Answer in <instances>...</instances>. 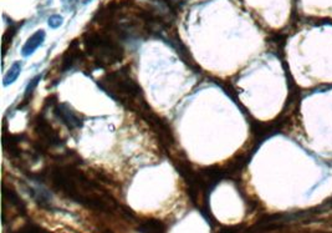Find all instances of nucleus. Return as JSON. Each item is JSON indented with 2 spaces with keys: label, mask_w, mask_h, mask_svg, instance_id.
Here are the masks:
<instances>
[{
  "label": "nucleus",
  "mask_w": 332,
  "mask_h": 233,
  "mask_svg": "<svg viewBox=\"0 0 332 233\" xmlns=\"http://www.w3.org/2000/svg\"><path fill=\"white\" fill-rule=\"evenodd\" d=\"M44 40H45V33H44V31H42V30L36 31V33L34 34V35L31 36L27 43H25L24 48L21 49L22 56L28 57V56L33 55V54L36 51V49L40 48V45H41L42 43H44Z\"/></svg>",
  "instance_id": "1"
},
{
  "label": "nucleus",
  "mask_w": 332,
  "mask_h": 233,
  "mask_svg": "<svg viewBox=\"0 0 332 233\" xmlns=\"http://www.w3.org/2000/svg\"><path fill=\"white\" fill-rule=\"evenodd\" d=\"M20 73H21V62L15 61L13 65H11L9 71L5 74L4 79H3V85L7 88V86H10L11 84H14V82L18 80Z\"/></svg>",
  "instance_id": "2"
},
{
  "label": "nucleus",
  "mask_w": 332,
  "mask_h": 233,
  "mask_svg": "<svg viewBox=\"0 0 332 233\" xmlns=\"http://www.w3.org/2000/svg\"><path fill=\"white\" fill-rule=\"evenodd\" d=\"M41 77H42V75H36L35 77H34V79H31L30 81H29V84L27 86V90H25V94H30L31 91L34 90V89L36 88V86H38V84L40 82V80H41Z\"/></svg>",
  "instance_id": "3"
},
{
  "label": "nucleus",
  "mask_w": 332,
  "mask_h": 233,
  "mask_svg": "<svg viewBox=\"0 0 332 233\" xmlns=\"http://www.w3.org/2000/svg\"><path fill=\"white\" fill-rule=\"evenodd\" d=\"M61 23H62L61 16H57V15L51 16L50 20H49V24H50L53 28H57L60 24H61Z\"/></svg>",
  "instance_id": "4"
}]
</instances>
